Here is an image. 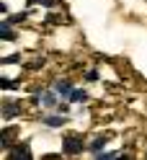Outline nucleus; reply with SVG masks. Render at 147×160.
Segmentation results:
<instances>
[{
	"label": "nucleus",
	"mask_w": 147,
	"mask_h": 160,
	"mask_svg": "<svg viewBox=\"0 0 147 160\" xmlns=\"http://www.w3.org/2000/svg\"><path fill=\"white\" fill-rule=\"evenodd\" d=\"M65 150H67V152H77V150H80V142H77L75 137H67L65 139Z\"/></svg>",
	"instance_id": "1"
},
{
	"label": "nucleus",
	"mask_w": 147,
	"mask_h": 160,
	"mask_svg": "<svg viewBox=\"0 0 147 160\" xmlns=\"http://www.w3.org/2000/svg\"><path fill=\"white\" fill-rule=\"evenodd\" d=\"M3 36H5V39H11V36H13V31H11L8 26H3Z\"/></svg>",
	"instance_id": "2"
}]
</instances>
